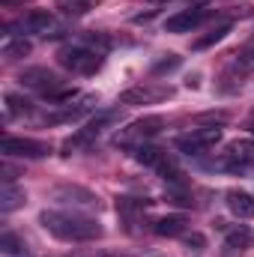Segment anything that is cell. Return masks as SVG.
<instances>
[{"mask_svg":"<svg viewBox=\"0 0 254 257\" xmlns=\"http://www.w3.org/2000/svg\"><path fill=\"white\" fill-rule=\"evenodd\" d=\"M251 239V233L242 227V230H233L230 236H227V248H245V242Z\"/></svg>","mask_w":254,"mask_h":257,"instance_id":"603a6c76","label":"cell"},{"mask_svg":"<svg viewBox=\"0 0 254 257\" xmlns=\"http://www.w3.org/2000/svg\"><path fill=\"white\" fill-rule=\"evenodd\" d=\"M171 96H174L171 87H162V84H138V87H129L126 93H120V105H156V102H165Z\"/></svg>","mask_w":254,"mask_h":257,"instance_id":"30bf717a","label":"cell"},{"mask_svg":"<svg viewBox=\"0 0 254 257\" xmlns=\"http://www.w3.org/2000/svg\"><path fill=\"white\" fill-rule=\"evenodd\" d=\"M0 153L9 159H45L51 153V147L45 141L36 138H18V135H6L0 141Z\"/></svg>","mask_w":254,"mask_h":257,"instance_id":"9c48e42d","label":"cell"},{"mask_svg":"<svg viewBox=\"0 0 254 257\" xmlns=\"http://www.w3.org/2000/svg\"><path fill=\"white\" fill-rule=\"evenodd\" d=\"M24 200H27L24 189H18V186H12V183H3V194H0V212H3V215H9V212H15L18 206H24Z\"/></svg>","mask_w":254,"mask_h":257,"instance_id":"9a60e30c","label":"cell"},{"mask_svg":"<svg viewBox=\"0 0 254 257\" xmlns=\"http://www.w3.org/2000/svg\"><path fill=\"white\" fill-rule=\"evenodd\" d=\"M221 141V128L218 126H200V128H191L186 135H180L174 141V147L186 156H206L215 144Z\"/></svg>","mask_w":254,"mask_h":257,"instance_id":"52a82bcc","label":"cell"},{"mask_svg":"<svg viewBox=\"0 0 254 257\" xmlns=\"http://www.w3.org/2000/svg\"><path fill=\"white\" fill-rule=\"evenodd\" d=\"M239 63H245V66H254V45L248 48V51H245V54H242V60H239Z\"/></svg>","mask_w":254,"mask_h":257,"instance_id":"cb8c5ba5","label":"cell"},{"mask_svg":"<svg viewBox=\"0 0 254 257\" xmlns=\"http://www.w3.org/2000/svg\"><path fill=\"white\" fill-rule=\"evenodd\" d=\"M165 126V117H141V120H135V123H129L120 135H117V144L120 147H129V150H135V147H141V144H150V138H156L159 132Z\"/></svg>","mask_w":254,"mask_h":257,"instance_id":"ba28073f","label":"cell"},{"mask_svg":"<svg viewBox=\"0 0 254 257\" xmlns=\"http://www.w3.org/2000/svg\"><path fill=\"white\" fill-rule=\"evenodd\" d=\"M254 165V141L242 138V141H230L221 153H215V159L206 162L209 171H224V174H239L248 171Z\"/></svg>","mask_w":254,"mask_h":257,"instance_id":"277c9868","label":"cell"},{"mask_svg":"<svg viewBox=\"0 0 254 257\" xmlns=\"http://www.w3.org/2000/svg\"><path fill=\"white\" fill-rule=\"evenodd\" d=\"M3 117L6 120H12V117H18V114H30L33 111V102H27V99H21V96H15V93H6L3 96Z\"/></svg>","mask_w":254,"mask_h":257,"instance_id":"e0dca14e","label":"cell"},{"mask_svg":"<svg viewBox=\"0 0 254 257\" xmlns=\"http://www.w3.org/2000/svg\"><path fill=\"white\" fill-rule=\"evenodd\" d=\"M51 197L57 203H66V206H87V209L99 206V197L93 192H87V189H81V186H60V189L51 192Z\"/></svg>","mask_w":254,"mask_h":257,"instance_id":"7c38bea8","label":"cell"},{"mask_svg":"<svg viewBox=\"0 0 254 257\" xmlns=\"http://www.w3.org/2000/svg\"><path fill=\"white\" fill-rule=\"evenodd\" d=\"M57 63L72 75H96L105 66V57L99 48H93L87 42H75V45H63L57 51Z\"/></svg>","mask_w":254,"mask_h":257,"instance_id":"7a4b0ae2","label":"cell"},{"mask_svg":"<svg viewBox=\"0 0 254 257\" xmlns=\"http://www.w3.org/2000/svg\"><path fill=\"white\" fill-rule=\"evenodd\" d=\"M120 111H99L96 117H90L84 126L78 128V132H72L69 138H66L63 144V153H78V150H87V147H93L102 135H105V128H111L114 123H120Z\"/></svg>","mask_w":254,"mask_h":257,"instance_id":"3957f363","label":"cell"},{"mask_svg":"<svg viewBox=\"0 0 254 257\" xmlns=\"http://www.w3.org/2000/svg\"><path fill=\"white\" fill-rule=\"evenodd\" d=\"M227 209H230L236 218L248 221L254 215V197L248 192H242V189H233V192H227Z\"/></svg>","mask_w":254,"mask_h":257,"instance_id":"5bb4252c","label":"cell"},{"mask_svg":"<svg viewBox=\"0 0 254 257\" xmlns=\"http://www.w3.org/2000/svg\"><path fill=\"white\" fill-rule=\"evenodd\" d=\"M93 0H57V9H63L66 15H84L90 12Z\"/></svg>","mask_w":254,"mask_h":257,"instance_id":"ffe728a7","label":"cell"},{"mask_svg":"<svg viewBox=\"0 0 254 257\" xmlns=\"http://www.w3.org/2000/svg\"><path fill=\"white\" fill-rule=\"evenodd\" d=\"M180 63H183V60H180L177 54H168L165 60H159V63L153 66V75H168V72H174V69H180Z\"/></svg>","mask_w":254,"mask_h":257,"instance_id":"7402d4cb","label":"cell"},{"mask_svg":"<svg viewBox=\"0 0 254 257\" xmlns=\"http://www.w3.org/2000/svg\"><path fill=\"white\" fill-rule=\"evenodd\" d=\"M153 230L159 233V236H168V239H174V236H186L189 233V218L186 215H162V218H156L153 221Z\"/></svg>","mask_w":254,"mask_h":257,"instance_id":"4fadbf2b","label":"cell"},{"mask_svg":"<svg viewBox=\"0 0 254 257\" xmlns=\"http://www.w3.org/2000/svg\"><path fill=\"white\" fill-rule=\"evenodd\" d=\"M39 224L45 233H51L60 242H96L102 239V224L93 215H84L78 209H42Z\"/></svg>","mask_w":254,"mask_h":257,"instance_id":"6da1fadb","label":"cell"},{"mask_svg":"<svg viewBox=\"0 0 254 257\" xmlns=\"http://www.w3.org/2000/svg\"><path fill=\"white\" fill-rule=\"evenodd\" d=\"M209 18H212L209 9H183V12H177V15H171L165 21V30L168 33H191V30H197Z\"/></svg>","mask_w":254,"mask_h":257,"instance_id":"8fae6325","label":"cell"},{"mask_svg":"<svg viewBox=\"0 0 254 257\" xmlns=\"http://www.w3.org/2000/svg\"><path fill=\"white\" fill-rule=\"evenodd\" d=\"M69 257H96V254H69Z\"/></svg>","mask_w":254,"mask_h":257,"instance_id":"d4e9b609","label":"cell"},{"mask_svg":"<svg viewBox=\"0 0 254 257\" xmlns=\"http://www.w3.org/2000/svg\"><path fill=\"white\" fill-rule=\"evenodd\" d=\"M48 30H54V18H51V12H42V9H30L27 15L6 24V36H18V39H24V36H51Z\"/></svg>","mask_w":254,"mask_h":257,"instance_id":"8992f818","label":"cell"},{"mask_svg":"<svg viewBox=\"0 0 254 257\" xmlns=\"http://www.w3.org/2000/svg\"><path fill=\"white\" fill-rule=\"evenodd\" d=\"M18 84L27 87V90L42 93L45 99H51V96H57V93L66 90V78L57 75L54 69H48V66H30V69H24L18 75Z\"/></svg>","mask_w":254,"mask_h":257,"instance_id":"5b68a950","label":"cell"},{"mask_svg":"<svg viewBox=\"0 0 254 257\" xmlns=\"http://www.w3.org/2000/svg\"><path fill=\"white\" fill-rule=\"evenodd\" d=\"M183 239V251L191 257H200L203 251H206V236L203 233H197V230H191V233H186V236H180Z\"/></svg>","mask_w":254,"mask_h":257,"instance_id":"ac0fdd59","label":"cell"},{"mask_svg":"<svg viewBox=\"0 0 254 257\" xmlns=\"http://www.w3.org/2000/svg\"><path fill=\"white\" fill-rule=\"evenodd\" d=\"M0 248H3V254H9V257H27V248H24V239H18L15 233H3L0 236Z\"/></svg>","mask_w":254,"mask_h":257,"instance_id":"d6986e66","label":"cell"},{"mask_svg":"<svg viewBox=\"0 0 254 257\" xmlns=\"http://www.w3.org/2000/svg\"><path fill=\"white\" fill-rule=\"evenodd\" d=\"M248 132H251V135H254V120H251V123H248Z\"/></svg>","mask_w":254,"mask_h":257,"instance_id":"484cf974","label":"cell"},{"mask_svg":"<svg viewBox=\"0 0 254 257\" xmlns=\"http://www.w3.org/2000/svg\"><path fill=\"white\" fill-rule=\"evenodd\" d=\"M230 27H233L230 21H224V24H218V27H215V30H209L206 36H200V39H194V42H191V48H194V51H206V48H212V45H218V42H221V39H224V36L230 33Z\"/></svg>","mask_w":254,"mask_h":257,"instance_id":"2e32d148","label":"cell"},{"mask_svg":"<svg viewBox=\"0 0 254 257\" xmlns=\"http://www.w3.org/2000/svg\"><path fill=\"white\" fill-rule=\"evenodd\" d=\"M27 51H30V45H27L24 39H18V42H6V45H3V57H6V60H15V57H24Z\"/></svg>","mask_w":254,"mask_h":257,"instance_id":"44dd1931","label":"cell"}]
</instances>
